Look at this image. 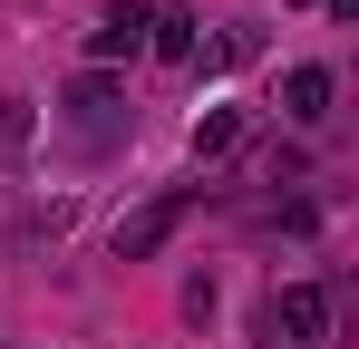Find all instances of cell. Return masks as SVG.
I'll return each mask as SVG.
<instances>
[{
  "label": "cell",
  "instance_id": "1",
  "mask_svg": "<svg viewBox=\"0 0 359 349\" xmlns=\"http://www.w3.org/2000/svg\"><path fill=\"white\" fill-rule=\"evenodd\" d=\"M330 88H340L330 68H292V78H282V107H292L301 126H320V116H330Z\"/></svg>",
  "mask_w": 359,
  "mask_h": 349
},
{
  "label": "cell",
  "instance_id": "2",
  "mask_svg": "<svg viewBox=\"0 0 359 349\" xmlns=\"http://www.w3.org/2000/svg\"><path fill=\"white\" fill-rule=\"evenodd\" d=\"M175 224H184V204H146L136 224H117V252H126V262H146V252H156V242H165Z\"/></svg>",
  "mask_w": 359,
  "mask_h": 349
},
{
  "label": "cell",
  "instance_id": "3",
  "mask_svg": "<svg viewBox=\"0 0 359 349\" xmlns=\"http://www.w3.org/2000/svg\"><path fill=\"white\" fill-rule=\"evenodd\" d=\"M146 49L184 68V58H194V10H146Z\"/></svg>",
  "mask_w": 359,
  "mask_h": 349
},
{
  "label": "cell",
  "instance_id": "4",
  "mask_svg": "<svg viewBox=\"0 0 359 349\" xmlns=\"http://www.w3.org/2000/svg\"><path fill=\"white\" fill-rule=\"evenodd\" d=\"M126 49H146V10H136V0H117V10L97 20V58H126Z\"/></svg>",
  "mask_w": 359,
  "mask_h": 349
},
{
  "label": "cell",
  "instance_id": "5",
  "mask_svg": "<svg viewBox=\"0 0 359 349\" xmlns=\"http://www.w3.org/2000/svg\"><path fill=\"white\" fill-rule=\"evenodd\" d=\"M29 136H39V116L20 107V97H0V165H20V156H29Z\"/></svg>",
  "mask_w": 359,
  "mask_h": 349
},
{
  "label": "cell",
  "instance_id": "6",
  "mask_svg": "<svg viewBox=\"0 0 359 349\" xmlns=\"http://www.w3.org/2000/svg\"><path fill=\"white\" fill-rule=\"evenodd\" d=\"M233 146H243V107H214L194 126V156H233Z\"/></svg>",
  "mask_w": 359,
  "mask_h": 349
},
{
  "label": "cell",
  "instance_id": "7",
  "mask_svg": "<svg viewBox=\"0 0 359 349\" xmlns=\"http://www.w3.org/2000/svg\"><path fill=\"white\" fill-rule=\"evenodd\" d=\"M330 10H340V20H350V10H359V0H330Z\"/></svg>",
  "mask_w": 359,
  "mask_h": 349
}]
</instances>
